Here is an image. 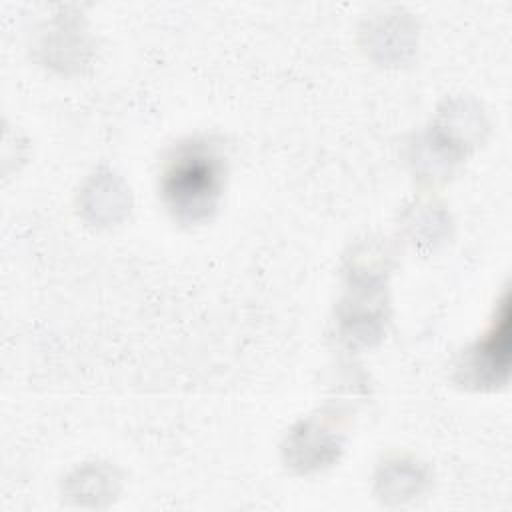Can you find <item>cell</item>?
I'll use <instances>...</instances> for the list:
<instances>
[{"instance_id": "obj_1", "label": "cell", "mask_w": 512, "mask_h": 512, "mask_svg": "<svg viewBox=\"0 0 512 512\" xmlns=\"http://www.w3.org/2000/svg\"><path fill=\"white\" fill-rule=\"evenodd\" d=\"M222 182L220 158L204 144L182 148L164 172V194L180 218L198 220L214 208Z\"/></svg>"}]
</instances>
